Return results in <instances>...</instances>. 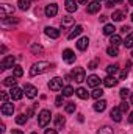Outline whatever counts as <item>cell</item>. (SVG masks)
Instances as JSON below:
<instances>
[{"mask_svg":"<svg viewBox=\"0 0 133 134\" xmlns=\"http://www.w3.org/2000/svg\"><path fill=\"white\" fill-rule=\"evenodd\" d=\"M50 63H47V61H39V63H36L33 64V67L30 69V76H36V75H41V73H44V72H47L49 69H50Z\"/></svg>","mask_w":133,"mask_h":134,"instance_id":"1","label":"cell"},{"mask_svg":"<svg viewBox=\"0 0 133 134\" xmlns=\"http://www.w3.org/2000/svg\"><path fill=\"white\" fill-rule=\"evenodd\" d=\"M50 117H52V114H50V111L49 109H42L41 112H39V115H38V123H39V126H47V123L50 122Z\"/></svg>","mask_w":133,"mask_h":134,"instance_id":"2","label":"cell"},{"mask_svg":"<svg viewBox=\"0 0 133 134\" xmlns=\"http://www.w3.org/2000/svg\"><path fill=\"white\" fill-rule=\"evenodd\" d=\"M70 76L77 81V83H83L86 80V73H85V69L83 67H75L70 73Z\"/></svg>","mask_w":133,"mask_h":134,"instance_id":"3","label":"cell"},{"mask_svg":"<svg viewBox=\"0 0 133 134\" xmlns=\"http://www.w3.org/2000/svg\"><path fill=\"white\" fill-rule=\"evenodd\" d=\"M49 89L53 91V92H58V91H63V80L60 76H55L49 81Z\"/></svg>","mask_w":133,"mask_h":134,"instance_id":"4","label":"cell"},{"mask_svg":"<svg viewBox=\"0 0 133 134\" xmlns=\"http://www.w3.org/2000/svg\"><path fill=\"white\" fill-rule=\"evenodd\" d=\"M13 13H14V6L13 5H8V3H3V5H0V17L5 20L8 16H13Z\"/></svg>","mask_w":133,"mask_h":134,"instance_id":"5","label":"cell"},{"mask_svg":"<svg viewBox=\"0 0 133 134\" xmlns=\"http://www.w3.org/2000/svg\"><path fill=\"white\" fill-rule=\"evenodd\" d=\"M14 63H16V58H14L13 55H8V56H5V58L2 59L0 67H2V70H6V69H11V67H14Z\"/></svg>","mask_w":133,"mask_h":134,"instance_id":"6","label":"cell"},{"mask_svg":"<svg viewBox=\"0 0 133 134\" xmlns=\"http://www.w3.org/2000/svg\"><path fill=\"white\" fill-rule=\"evenodd\" d=\"M57 14H58V5L50 3V5L45 6V16H47V17H55Z\"/></svg>","mask_w":133,"mask_h":134,"instance_id":"7","label":"cell"},{"mask_svg":"<svg viewBox=\"0 0 133 134\" xmlns=\"http://www.w3.org/2000/svg\"><path fill=\"white\" fill-rule=\"evenodd\" d=\"M9 97L13 98V100H21L22 97H24V89H21V87H11V92H9Z\"/></svg>","mask_w":133,"mask_h":134,"instance_id":"8","label":"cell"},{"mask_svg":"<svg viewBox=\"0 0 133 134\" xmlns=\"http://www.w3.org/2000/svg\"><path fill=\"white\" fill-rule=\"evenodd\" d=\"M2 114L3 115H13V112H14V106H13V103H9V101H5L3 104H2Z\"/></svg>","mask_w":133,"mask_h":134,"instance_id":"9","label":"cell"},{"mask_svg":"<svg viewBox=\"0 0 133 134\" xmlns=\"http://www.w3.org/2000/svg\"><path fill=\"white\" fill-rule=\"evenodd\" d=\"M24 92H25V95H27L28 98H34L36 94H38V89L34 87L33 84H25V86H24Z\"/></svg>","mask_w":133,"mask_h":134,"instance_id":"10","label":"cell"},{"mask_svg":"<svg viewBox=\"0 0 133 134\" xmlns=\"http://www.w3.org/2000/svg\"><path fill=\"white\" fill-rule=\"evenodd\" d=\"M110 115H111V119L114 120V122H121L122 120V111H121V108L119 106H116V108H113L111 109V112H110Z\"/></svg>","mask_w":133,"mask_h":134,"instance_id":"11","label":"cell"},{"mask_svg":"<svg viewBox=\"0 0 133 134\" xmlns=\"http://www.w3.org/2000/svg\"><path fill=\"white\" fill-rule=\"evenodd\" d=\"M63 59L66 61L67 64H72V63L75 61V53H74L70 48H66V50L63 52Z\"/></svg>","mask_w":133,"mask_h":134,"instance_id":"12","label":"cell"},{"mask_svg":"<svg viewBox=\"0 0 133 134\" xmlns=\"http://www.w3.org/2000/svg\"><path fill=\"white\" fill-rule=\"evenodd\" d=\"M117 83H119V80H117L116 76H113V75H108V76L103 80V84H105L106 87H114Z\"/></svg>","mask_w":133,"mask_h":134,"instance_id":"13","label":"cell"},{"mask_svg":"<svg viewBox=\"0 0 133 134\" xmlns=\"http://www.w3.org/2000/svg\"><path fill=\"white\" fill-rule=\"evenodd\" d=\"M88 13L89 14H96V13H99L100 9V3L97 2V0H94V2H91V3H88Z\"/></svg>","mask_w":133,"mask_h":134,"instance_id":"14","label":"cell"},{"mask_svg":"<svg viewBox=\"0 0 133 134\" xmlns=\"http://www.w3.org/2000/svg\"><path fill=\"white\" fill-rule=\"evenodd\" d=\"M88 45H89V39H88L86 36H85V37H80V39L77 41V48H78V50H81V52H83V50H86V48H88Z\"/></svg>","mask_w":133,"mask_h":134,"instance_id":"15","label":"cell"},{"mask_svg":"<svg viewBox=\"0 0 133 134\" xmlns=\"http://www.w3.org/2000/svg\"><path fill=\"white\" fill-rule=\"evenodd\" d=\"M93 109H94L96 112H103V111L106 109V101L105 100H97L94 104H93Z\"/></svg>","mask_w":133,"mask_h":134,"instance_id":"16","label":"cell"},{"mask_svg":"<svg viewBox=\"0 0 133 134\" xmlns=\"http://www.w3.org/2000/svg\"><path fill=\"white\" fill-rule=\"evenodd\" d=\"M81 31H83V27H81V25H75V28H72V31L67 34V39H70V41H72V39H75L77 36H80V34H81Z\"/></svg>","mask_w":133,"mask_h":134,"instance_id":"17","label":"cell"},{"mask_svg":"<svg viewBox=\"0 0 133 134\" xmlns=\"http://www.w3.org/2000/svg\"><path fill=\"white\" fill-rule=\"evenodd\" d=\"M64 8H66L69 13H75L77 11V0H66L64 2Z\"/></svg>","mask_w":133,"mask_h":134,"instance_id":"18","label":"cell"},{"mask_svg":"<svg viewBox=\"0 0 133 134\" xmlns=\"http://www.w3.org/2000/svg\"><path fill=\"white\" fill-rule=\"evenodd\" d=\"M44 31H45V34H47L49 37H52V39L60 37V30H57V28H53V27H47Z\"/></svg>","mask_w":133,"mask_h":134,"instance_id":"19","label":"cell"},{"mask_svg":"<svg viewBox=\"0 0 133 134\" xmlns=\"http://www.w3.org/2000/svg\"><path fill=\"white\" fill-rule=\"evenodd\" d=\"M86 81H88V86H91V87H94V89L100 84V78L97 76V75H91V76H88Z\"/></svg>","mask_w":133,"mask_h":134,"instance_id":"20","label":"cell"},{"mask_svg":"<svg viewBox=\"0 0 133 134\" xmlns=\"http://www.w3.org/2000/svg\"><path fill=\"white\" fill-rule=\"evenodd\" d=\"M74 24H75V20H74V17H70V16H64L63 20H61V25H63L64 28H70V27H74Z\"/></svg>","mask_w":133,"mask_h":134,"instance_id":"21","label":"cell"},{"mask_svg":"<svg viewBox=\"0 0 133 134\" xmlns=\"http://www.w3.org/2000/svg\"><path fill=\"white\" fill-rule=\"evenodd\" d=\"M75 94H77V97L81 98V100H86V98L89 97V94H88V91H86L85 87H78V89L75 91Z\"/></svg>","mask_w":133,"mask_h":134,"instance_id":"22","label":"cell"},{"mask_svg":"<svg viewBox=\"0 0 133 134\" xmlns=\"http://www.w3.org/2000/svg\"><path fill=\"white\" fill-rule=\"evenodd\" d=\"M114 31H116V28H114L113 24H106V25L103 27V34H106V36H113Z\"/></svg>","mask_w":133,"mask_h":134,"instance_id":"23","label":"cell"},{"mask_svg":"<svg viewBox=\"0 0 133 134\" xmlns=\"http://www.w3.org/2000/svg\"><path fill=\"white\" fill-rule=\"evenodd\" d=\"M16 76H6L5 80H3V84L5 86H8V87H14L16 86Z\"/></svg>","mask_w":133,"mask_h":134,"instance_id":"24","label":"cell"},{"mask_svg":"<svg viewBox=\"0 0 133 134\" xmlns=\"http://www.w3.org/2000/svg\"><path fill=\"white\" fill-rule=\"evenodd\" d=\"M124 16H125V11H114L111 17H113L114 22H121V20L124 19Z\"/></svg>","mask_w":133,"mask_h":134,"instance_id":"25","label":"cell"},{"mask_svg":"<svg viewBox=\"0 0 133 134\" xmlns=\"http://www.w3.org/2000/svg\"><path fill=\"white\" fill-rule=\"evenodd\" d=\"M17 6L22 11H27L30 8V0H17Z\"/></svg>","mask_w":133,"mask_h":134,"instance_id":"26","label":"cell"},{"mask_svg":"<svg viewBox=\"0 0 133 134\" xmlns=\"http://www.w3.org/2000/svg\"><path fill=\"white\" fill-rule=\"evenodd\" d=\"M117 72H119V66H117V64H111V66L106 67V73H108V75H113V76H114Z\"/></svg>","mask_w":133,"mask_h":134,"instance_id":"27","label":"cell"},{"mask_svg":"<svg viewBox=\"0 0 133 134\" xmlns=\"http://www.w3.org/2000/svg\"><path fill=\"white\" fill-rule=\"evenodd\" d=\"M110 42H111V45L117 47V45L122 42V37H121L119 34H113V36H111V39H110Z\"/></svg>","mask_w":133,"mask_h":134,"instance_id":"28","label":"cell"},{"mask_svg":"<svg viewBox=\"0 0 133 134\" xmlns=\"http://www.w3.org/2000/svg\"><path fill=\"white\" fill-rule=\"evenodd\" d=\"M64 123H66V120H64L63 115H57V117H55V126H57V128H63Z\"/></svg>","mask_w":133,"mask_h":134,"instance_id":"29","label":"cell"},{"mask_svg":"<svg viewBox=\"0 0 133 134\" xmlns=\"http://www.w3.org/2000/svg\"><path fill=\"white\" fill-rule=\"evenodd\" d=\"M24 75V70H22V67L21 66H14L13 67V76H16V78H21Z\"/></svg>","mask_w":133,"mask_h":134,"instance_id":"30","label":"cell"},{"mask_svg":"<svg viewBox=\"0 0 133 134\" xmlns=\"http://www.w3.org/2000/svg\"><path fill=\"white\" fill-rule=\"evenodd\" d=\"M102 95H103V91L99 89V87H96V89L93 91V94H91V97H93V98H96V100H100V98H102Z\"/></svg>","mask_w":133,"mask_h":134,"instance_id":"31","label":"cell"},{"mask_svg":"<svg viewBox=\"0 0 133 134\" xmlns=\"http://www.w3.org/2000/svg\"><path fill=\"white\" fill-rule=\"evenodd\" d=\"M106 53H108L110 56H113V58L119 55V52H117V47H114V45H111V47H108V48H106Z\"/></svg>","mask_w":133,"mask_h":134,"instance_id":"32","label":"cell"},{"mask_svg":"<svg viewBox=\"0 0 133 134\" xmlns=\"http://www.w3.org/2000/svg\"><path fill=\"white\" fill-rule=\"evenodd\" d=\"M74 92H75V91H74L72 86H64V87H63V95H64V97H70Z\"/></svg>","mask_w":133,"mask_h":134,"instance_id":"33","label":"cell"},{"mask_svg":"<svg viewBox=\"0 0 133 134\" xmlns=\"http://www.w3.org/2000/svg\"><path fill=\"white\" fill-rule=\"evenodd\" d=\"M124 45H125L127 48H132V47H133V33L129 34V36L125 37V41H124Z\"/></svg>","mask_w":133,"mask_h":134,"instance_id":"34","label":"cell"},{"mask_svg":"<svg viewBox=\"0 0 133 134\" xmlns=\"http://www.w3.org/2000/svg\"><path fill=\"white\" fill-rule=\"evenodd\" d=\"M97 134H114V131H113V128H110V126H102L99 131H97Z\"/></svg>","mask_w":133,"mask_h":134,"instance_id":"35","label":"cell"},{"mask_svg":"<svg viewBox=\"0 0 133 134\" xmlns=\"http://www.w3.org/2000/svg\"><path fill=\"white\" fill-rule=\"evenodd\" d=\"M27 122V115H24V114H19L17 117H16V123L17 125H24Z\"/></svg>","mask_w":133,"mask_h":134,"instance_id":"36","label":"cell"},{"mask_svg":"<svg viewBox=\"0 0 133 134\" xmlns=\"http://www.w3.org/2000/svg\"><path fill=\"white\" fill-rule=\"evenodd\" d=\"M32 52H33V53H42L44 48H42L41 45H38V44H33V45H32Z\"/></svg>","mask_w":133,"mask_h":134,"instance_id":"37","label":"cell"},{"mask_svg":"<svg viewBox=\"0 0 133 134\" xmlns=\"http://www.w3.org/2000/svg\"><path fill=\"white\" fill-rule=\"evenodd\" d=\"M75 111V103H67L66 104V112L67 114H72Z\"/></svg>","mask_w":133,"mask_h":134,"instance_id":"38","label":"cell"},{"mask_svg":"<svg viewBox=\"0 0 133 134\" xmlns=\"http://www.w3.org/2000/svg\"><path fill=\"white\" fill-rule=\"evenodd\" d=\"M129 94H130V91H129V89H125V87H124V89H121V92H119L121 98H124V100H125V98L129 97Z\"/></svg>","mask_w":133,"mask_h":134,"instance_id":"39","label":"cell"},{"mask_svg":"<svg viewBox=\"0 0 133 134\" xmlns=\"http://www.w3.org/2000/svg\"><path fill=\"white\" fill-rule=\"evenodd\" d=\"M63 97H64V95H58V97L55 98V106H58V108L63 106Z\"/></svg>","mask_w":133,"mask_h":134,"instance_id":"40","label":"cell"},{"mask_svg":"<svg viewBox=\"0 0 133 134\" xmlns=\"http://www.w3.org/2000/svg\"><path fill=\"white\" fill-rule=\"evenodd\" d=\"M119 108H121V111H122V112H127V111H129V103H127V101H122Z\"/></svg>","mask_w":133,"mask_h":134,"instance_id":"41","label":"cell"},{"mask_svg":"<svg viewBox=\"0 0 133 134\" xmlns=\"http://www.w3.org/2000/svg\"><path fill=\"white\" fill-rule=\"evenodd\" d=\"M3 22H5V24H17L19 20H17V19H5Z\"/></svg>","mask_w":133,"mask_h":134,"instance_id":"42","label":"cell"},{"mask_svg":"<svg viewBox=\"0 0 133 134\" xmlns=\"http://www.w3.org/2000/svg\"><path fill=\"white\" fill-rule=\"evenodd\" d=\"M127 75H129V70H122V72H121V80H125Z\"/></svg>","mask_w":133,"mask_h":134,"instance_id":"43","label":"cell"},{"mask_svg":"<svg viewBox=\"0 0 133 134\" xmlns=\"http://www.w3.org/2000/svg\"><path fill=\"white\" fill-rule=\"evenodd\" d=\"M88 69H97V63H96V61L89 63V64H88Z\"/></svg>","mask_w":133,"mask_h":134,"instance_id":"44","label":"cell"},{"mask_svg":"<svg viewBox=\"0 0 133 134\" xmlns=\"http://www.w3.org/2000/svg\"><path fill=\"white\" fill-rule=\"evenodd\" d=\"M44 134H57V130H45Z\"/></svg>","mask_w":133,"mask_h":134,"instance_id":"45","label":"cell"},{"mask_svg":"<svg viewBox=\"0 0 133 134\" xmlns=\"http://www.w3.org/2000/svg\"><path fill=\"white\" fill-rule=\"evenodd\" d=\"M6 100H8V94H5V92H3V94H2V101L5 103Z\"/></svg>","mask_w":133,"mask_h":134,"instance_id":"46","label":"cell"},{"mask_svg":"<svg viewBox=\"0 0 133 134\" xmlns=\"http://www.w3.org/2000/svg\"><path fill=\"white\" fill-rule=\"evenodd\" d=\"M11 134H24V133H22L21 130H13V131H11Z\"/></svg>","mask_w":133,"mask_h":134,"instance_id":"47","label":"cell"},{"mask_svg":"<svg viewBox=\"0 0 133 134\" xmlns=\"http://www.w3.org/2000/svg\"><path fill=\"white\" fill-rule=\"evenodd\" d=\"M113 5H114V3H113V0H108V2H106V6H108V8H111Z\"/></svg>","mask_w":133,"mask_h":134,"instance_id":"48","label":"cell"},{"mask_svg":"<svg viewBox=\"0 0 133 134\" xmlns=\"http://www.w3.org/2000/svg\"><path fill=\"white\" fill-rule=\"evenodd\" d=\"M106 19H108V17H106V16H100V22H105V20H106Z\"/></svg>","mask_w":133,"mask_h":134,"instance_id":"49","label":"cell"},{"mask_svg":"<svg viewBox=\"0 0 133 134\" xmlns=\"http://www.w3.org/2000/svg\"><path fill=\"white\" fill-rule=\"evenodd\" d=\"M129 122H130V123H133V112L130 114V117H129Z\"/></svg>","mask_w":133,"mask_h":134,"instance_id":"50","label":"cell"},{"mask_svg":"<svg viewBox=\"0 0 133 134\" xmlns=\"http://www.w3.org/2000/svg\"><path fill=\"white\" fill-rule=\"evenodd\" d=\"M77 2H78V3H86L88 0H77Z\"/></svg>","mask_w":133,"mask_h":134,"instance_id":"51","label":"cell"},{"mask_svg":"<svg viewBox=\"0 0 133 134\" xmlns=\"http://www.w3.org/2000/svg\"><path fill=\"white\" fill-rule=\"evenodd\" d=\"M119 2H122V0H113V3H119Z\"/></svg>","mask_w":133,"mask_h":134,"instance_id":"52","label":"cell"},{"mask_svg":"<svg viewBox=\"0 0 133 134\" xmlns=\"http://www.w3.org/2000/svg\"><path fill=\"white\" fill-rule=\"evenodd\" d=\"M129 3H130V5H133V0H129Z\"/></svg>","mask_w":133,"mask_h":134,"instance_id":"53","label":"cell"},{"mask_svg":"<svg viewBox=\"0 0 133 134\" xmlns=\"http://www.w3.org/2000/svg\"><path fill=\"white\" fill-rule=\"evenodd\" d=\"M132 104H133V95H132Z\"/></svg>","mask_w":133,"mask_h":134,"instance_id":"54","label":"cell"},{"mask_svg":"<svg viewBox=\"0 0 133 134\" xmlns=\"http://www.w3.org/2000/svg\"><path fill=\"white\" fill-rule=\"evenodd\" d=\"M132 58H133V52H132Z\"/></svg>","mask_w":133,"mask_h":134,"instance_id":"55","label":"cell"},{"mask_svg":"<svg viewBox=\"0 0 133 134\" xmlns=\"http://www.w3.org/2000/svg\"><path fill=\"white\" fill-rule=\"evenodd\" d=\"M132 20H133V14H132Z\"/></svg>","mask_w":133,"mask_h":134,"instance_id":"56","label":"cell"},{"mask_svg":"<svg viewBox=\"0 0 133 134\" xmlns=\"http://www.w3.org/2000/svg\"><path fill=\"white\" fill-rule=\"evenodd\" d=\"M32 134H38V133H32Z\"/></svg>","mask_w":133,"mask_h":134,"instance_id":"57","label":"cell"},{"mask_svg":"<svg viewBox=\"0 0 133 134\" xmlns=\"http://www.w3.org/2000/svg\"><path fill=\"white\" fill-rule=\"evenodd\" d=\"M97 2H102V0H97Z\"/></svg>","mask_w":133,"mask_h":134,"instance_id":"58","label":"cell"}]
</instances>
